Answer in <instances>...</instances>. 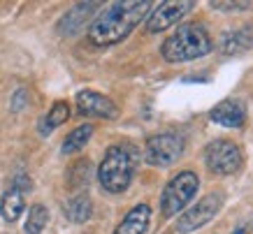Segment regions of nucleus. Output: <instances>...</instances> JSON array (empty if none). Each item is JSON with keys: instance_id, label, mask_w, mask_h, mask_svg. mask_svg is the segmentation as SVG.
Returning a JSON list of instances; mask_svg holds the SVG:
<instances>
[{"instance_id": "nucleus-1", "label": "nucleus", "mask_w": 253, "mask_h": 234, "mask_svg": "<svg viewBox=\"0 0 253 234\" xmlns=\"http://www.w3.org/2000/svg\"><path fill=\"white\" fill-rule=\"evenodd\" d=\"M151 9V2L146 0H130V2H114L107 9H102L98 19L88 28V39L95 46H109L126 39Z\"/></svg>"}, {"instance_id": "nucleus-2", "label": "nucleus", "mask_w": 253, "mask_h": 234, "mask_svg": "<svg viewBox=\"0 0 253 234\" xmlns=\"http://www.w3.org/2000/svg\"><path fill=\"white\" fill-rule=\"evenodd\" d=\"M211 51V39L202 26L188 23L179 26L165 42H163V58L169 63H184L202 58Z\"/></svg>"}, {"instance_id": "nucleus-3", "label": "nucleus", "mask_w": 253, "mask_h": 234, "mask_svg": "<svg viewBox=\"0 0 253 234\" xmlns=\"http://www.w3.org/2000/svg\"><path fill=\"white\" fill-rule=\"evenodd\" d=\"M135 172V153L128 146H112L100 162L98 181L109 193H123L130 186Z\"/></svg>"}, {"instance_id": "nucleus-4", "label": "nucleus", "mask_w": 253, "mask_h": 234, "mask_svg": "<svg viewBox=\"0 0 253 234\" xmlns=\"http://www.w3.org/2000/svg\"><path fill=\"white\" fill-rule=\"evenodd\" d=\"M200 188V179L198 174L193 172H181L176 174L174 179L165 186L163 190V197H161V209H163V216H174L184 209L186 204L191 202L195 193Z\"/></svg>"}, {"instance_id": "nucleus-5", "label": "nucleus", "mask_w": 253, "mask_h": 234, "mask_svg": "<svg viewBox=\"0 0 253 234\" xmlns=\"http://www.w3.org/2000/svg\"><path fill=\"white\" fill-rule=\"evenodd\" d=\"M205 160H207V167L214 174L225 176V174H232L239 169V165H242V151H239L237 144L218 139V142H211L205 149Z\"/></svg>"}, {"instance_id": "nucleus-6", "label": "nucleus", "mask_w": 253, "mask_h": 234, "mask_svg": "<svg viewBox=\"0 0 253 234\" xmlns=\"http://www.w3.org/2000/svg\"><path fill=\"white\" fill-rule=\"evenodd\" d=\"M184 156V139L169 132L154 135L146 142V160L156 167H169Z\"/></svg>"}, {"instance_id": "nucleus-7", "label": "nucleus", "mask_w": 253, "mask_h": 234, "mask_svg": "<svg viewBox=\"0 0 253 234\" xmlns=\"http://www.w3.org/2000/svg\"><path fill=\"white\" fill-rule=\"evenodd\" d=\"M223 206V195L221 193H209L207 197H202L195 206H193L188 213H184L181 218L176 220V232H193V230H198V227L207 225L209 220L214 218L216 213L221 211Z\"/></svg>"}, {"instance_id": "nucleus-8", "label": "nucleus", "mask_w": 253, "mask_h": 234, "mask_svg": "<svg viewBox=\"0 0 253 234\" xmlns=\"http://www.w3.org/2000/svg\"><path fill=\"white\" fill-rule=\"evenodd\" d=\"M193 2L188 0H168V2H161L158 7L151 12L149 21H146V31L149 33H161L169 26H174L179 19H184L188 12H191Z\"/></svg>"}, {"instance_id": "nucleus-9", "label": "nucleus", "mask_w": 253, "mask_h": 234, "mask_svg": "<svg viewBox=\"0 0 253 234\" xmlns=\"http://www.w3.org/2000/svg\"><path fill=\"white\" fill-rule=\"evenodd\" d=\"M77 107L84 116H98V118H114L119 109L109 98L93 91H82L77 95Z\"/></svg>"}, {"instance_id": "nucleus-10", "label": "nucleus", "mask_w": 253, "mask_h": 234, "mask_svg": "<svg viewBox=\"0 0 253 234\" xmlns=\"http://www.w3.org/2000/svg\"><path fill=\"white\" fill-rule=\"evenodd\" d=\"M211 121L225 128H242L246 121V107L239 100H223L209 112Z\"/></svg>"}, {"instance_id": "nucleus-11", "label": "nucleus", "mask_w": 253, "mask_h": 234, "mask_svg": "<svg viewBox=\"0 0 253 234\" xmlns=\"http://www.w3.org/2000/svg\"><path fill=\"white\" fill-rule=\"evenodd\" d=\"M149 218H151V209L146 204H139L132 211H128V216L119 223L114 234H144L149 227Z\"/></svg>"}, {"instance_id": "nucleus-12", "label": "nucleus", "mask_w": 253, "mask_h": 234, "mask_svg": "<svg viewBox=\"0 0 253 234\" xmlns=\"http://www.w3.org/2000/svg\"><path fill=\"white\" fill-rule=\"evenodd\" d=\"M95 7H98V2H82V5H77V7H72L68 14L63 16L61 26H58V28H61V33L70 35V33L79 31V28L88 21V16L95 12Z\"/></svg>"}, {"instance_id": "nucleus-13", "label": "nucleus", "mask_w": 253, "mask_h": 234, "mask_svg": "<svg viewBox=\"0 0 253 234\" xmlns=\"http://www.w3.org/2000/svg\"><path fill=\"white\" fill-rule=\"evenodd\" d=\"M251 44H253V31L251 28H237V31L228 33V35L223 38L221 51L225 53V56H235V53L246 51Z\"/></svg>"}, {"instance_id": "nucleus-14", "label": "nucleus", "mask_w": 253, "mask_h": 234, "mask_svg": "<svg viewBox=\"0 0 253 234\" xmlns=\"http://www.w3.org/2000/svg\"><path fill=\"white\" fill-rule=\"evenodd\" d=\"M23 206H26V202H23V193H19V190H7L5 195H2V199H0V213H2V218L7 220V223H14L19 216H21Z\"/></svg>"}, {"instance_id": "nucleus-15", "label": "nucleus", "mask_w": 253, "mask_h": 234, "mask_svg": "<svg viewBox=\"0 0 253 234\" xmlns=\"http://www.w3.org/2000/svg\"><path fill=\"white\" fill-rule=\"evenodd\" d=\"M91 135H93V125H79L77 130H72L68 135V139L63 142V153L65 156H70V153H77V151H82L86 146V142L91 139Z\"/></svg>"}, {"instance_id": "nucleus-16", "label": "nucleus", "mask_w": 253, "mask_h": 234, "mask_svg": "<svg viewBox=\"0 0 253 234\" xmlns=\"http://www.w3.org/2000/svg\"><path fill=\"white\" fill-rule=\"evenodd\" d=\"M68 116H70L68 105H65V102H56V105L51 107V112L40 121V132H42V135H49L54 128H58L61 123L68 121Z\"/></svg>"}, {"instance_id": "nucleus-17", "label": "nucleus", "mask_w": 253, "mask_h": 234, "mask_svg": "<svg viewBox=\"0 0 253 234\" xmlns=\"http://www.w3.org/2000/svg\"><path fill=\"white\" fill-rule=\"evenodd\" d=\"M65 213L72 223H84V220L91 218V199L86 195H77L72 197L68 204H65Z\"/></svg>"}, {"instance_id": "nucleus-18", "label": "nucleus", "mask_w": 253, "mask_h": 234, "mask_svg": "<svg viewBox=\"0 0 253 234\" xmlns=\"http://www.w3.org/2000/svg\"><path fill=\"white\" fill-rule=\"evenodd\" d=\"M49 223V211L42 204H35L28 211V220H26V232L28 234H40Z\"/></svg>"}, {"instance_id": "nucleus-19", "label": "nucleus", "mask_w": 253, "mask_h": 234, "mask_svg": "<svg viewBox=\"0 0 253 234\" xmlns=\"http://www.w3.org/2000/svg\"><path fill=\"white\" fill-rule=\"evenodd\" d=\"M211 7L216 9H246L251 7L249 2H211Z\"/></svg>"}, {"instance_id": "nucleus-20", "label": "nucleus", "mask_w": 253, "mask_h": 234, "mask_svg": "<svg viewBox=\"0 0 253 234\" xmlns=\"http://www.w3.org/2000/svg\"><path fill=\"white\" fill-rule=\"evenodd\" d=\"M14 190H19V193H23V190H31V181H28L26 176H16Z\"/></svg>"}, {"instance_id": "nucleus-21", "label": "nucleus", "mask_w": 253, "mask_h": 234, "mask_svg": "<svg viewBox=\"0 0 253 234\" xmlns=\"http://www.w3.org/2000/svg\"><path fill=\"white\" fill-rule=\"evenodd\" d=\"M232 234H246V230H235Z\"/></svg>"}]
</instances>
